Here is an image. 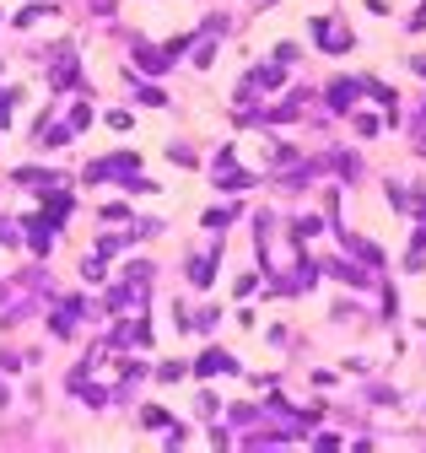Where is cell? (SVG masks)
<instances>
[{"label": "cell", "instance_id": "obj_1", "mask_svg": "<svg viewBox=\"0 0 426 453\" xmlns=\"http://www.w3.org/2000/svg\"><path fill=\"white\" fill-rule=\"evenodd\" d=\"M200 372H206V378H216V372H232V356H227V351H206Z\"/></svg>", "mask_w": 426, "mask_h": 453}]
</instances>
